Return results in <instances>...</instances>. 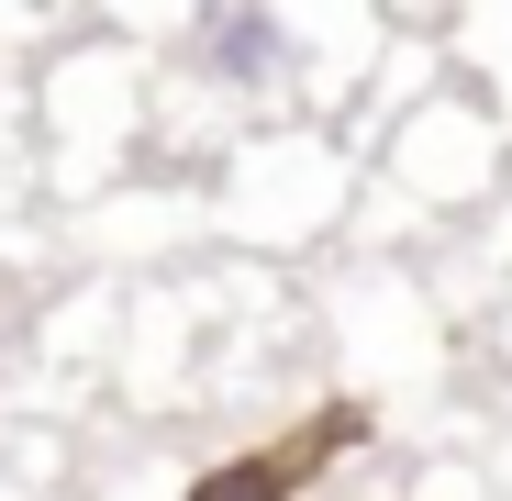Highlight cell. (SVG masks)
Masks as SVG:
<instances>
[{"mask_svg":"<svg viewBox=\"0 0 512 501\" xmlns=\"http://www.w3.org/2000/svg\"><path fill=\"white\" fill-rule=\"evenodd\" d=\"M357 435H368V412H357V401H334L323 424H301V435H279V446H256L245 468H212V479H201L190 501H290L301 479H323V468L346 457Z\"/></svg>","mask_w":512,"mask_h":501,"instance_id":"1","label":"cell"},{"mask_svg":"<svg viewBox=\"0 0 512 501\" xmlns=\"http://www.w3.org/2000/svg\"><path fill=\"white\" fill-rule=\"evenodd\" d=\"M201 67L223 78V90H268V78H290V34L268 0H212L201 12Z\"/></svg>","mask_w":512,"mask_h":501,"instance_id":"2","label":"cell"}]
</instances>
